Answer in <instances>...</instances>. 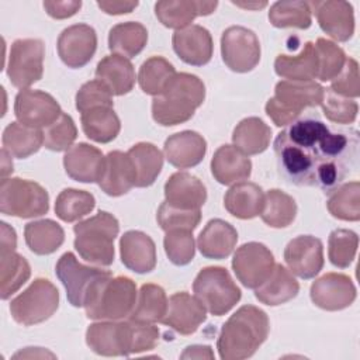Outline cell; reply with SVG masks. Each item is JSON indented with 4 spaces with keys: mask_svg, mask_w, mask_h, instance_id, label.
Here are the masks:
<instances>
[{
    "mask_svg": "<svg viewBox=\"0 0 360 360\" xmlns=\"http://www.w3.org/2000/svg\"><path fill=\"white\" fill-rule=\"evenodd\" d=\"M359 131L329 127L315 111L302 112L274 139L278 174L298 187L333 191L357 166Z\"/></svg>",
    "mask_w": 360,
    "mask_h": 360,
    "instance_id": "1",
    "label": "cell"
},
{
    "mask_svg": "<svg viewBox=\"0 0 360 360\" xmlns=\"http://www.w3.org/2000/svg\"><path fill=\"white\" fill-rule=\"evenodd\" d=\"M270 332L267 314L255 307H240L224 323L217 349L222 360H243L256 353Z\"/></svg>",
    "mask_w": 360,
    "mask_h": 360,
    "instance_id": "2",
    "label": "cell"
},
{
    "mask_svg": "<svg viewBox=\"0 0 360 360\" xmlns=\"http://www.w3.org/2000/svg\"><path fill=\"white\" fill-rule=\"evenodd\" d=\"M205 86L191 73H176L162 94L152 100V117L162 127H173L188 121L204 103Z\"/></svg>",
    "mask_w": 360,
    "mask_h": 360,
    "instance_id": "3",
    "label": "cell"
},
{
    "mask_svg": "<svg viewBox=\"0 0 360 360\" xmlns=\"http://www.w3.org/2000/svg\"><path fill=\"white\" fill-rule=\"evenodd\" d=\"M135 302V283L125 276L107 274L90 287L83 307L89 319L120 321L131 315Z\"/></svg>",
    "mask_w": 360,
    "mask_h": 360,
    "instance_id": "4",
    "label": "cell"
},
{
    "mask_svg": "<svg viewBox=\"0 0 360 360\" xmlns=\"http://www.w3.org/2000/svg\"><path fill=\"white\" fill-rule=\"evenodd\" d=\"M75 249L87 263L107 267L114 262V239L120 232L118 219L107 212L98 211L96 215L79 221L73 226Z\"/></svg>",
    "mask_w": 360,
    "mask_h": 360,
    "instance_id": "5",
    "label": "cell"
},
{
    "mask_svg": "<svg viewBox=\"0 0 360 360\" xmlns=\"http://www.w3.org/2000/svg\"><path fill=\"white\" fill-rule=\"evenodd\" d=\"M323 87L316 82L281 80L274 87V96L266 103V114L277 127H287L307 107L321 105Z\"/></svg>",
    "mask_w": 360,
    "mask_h": 360,
    "instance_id": "6",
    "label": "cell"
},
{
    "mask_svg": "<svg viewBox=\"0 0 360 360\" xmlns=\"http://www.w3.org/2000/svg\"><path fill=\"white\" fill-rule=\"evenodd\" d=\"M193 291L197 300L214 316L229 312L242 297L240 288L232 280L229 271L221 266L201 269L193 283Z\"/></svg>",
    "mask_w": 360,
    "mask_h": 360,
    "instance_id": "7",
    "label": "cell"
},
{
    "mask_svg": "<svg viewBox=\"0 0 360 360\" xmlns=\"http://www.w3.org/2000/svg\"><path fill=\"white\" fill-rule=\"evenodd\" d=\"M49 210L48 191L38 183L20 177L4 179L0 183V211L18 218H35Z\"/></svg>",
    "mask_w": 360,
    "mask_h": 360,
    "instance_id": "8",
    "label": "cell"
},
{
    "mask_svg": "<svg viewBox=\"0 0 360 360\" xmlns=\"http://www.w3.org/2000/svg\"><path fill=\"white\" fill-rule=\"evenodd\" d=\"M59 307V291L48 278H35L11 300L10 312L15 322L31 326L49 319Z\"/></svg>",
    "mask_w": 360,
    "mask_h": 360,
    "instance_id": "9",
    "label": "cell"
},
{
    "mask_svg": "<svg viewBox=\"0 0 360 360\" xmlns=\"http://www.w3.org/2000/svg\"><path fill=\"white\" fill-rule=\"evenodd\" d=\"M45 45L37 38H20L10 46L7 76L13 86L24 90L42 79Z\"/></svg>",
    "mask_w": 360,
    "mask_h": 360,
    "instance_id": "10",
    "label": "cell"
},
{
    "mask_svg": "<svg viewBox=\"0 0 360 360\" xmlns=\"http://www.w3.org/2000/svg\"><path fill=\"white\" fill-rule=\"evenodd\" d=\"M221 55L224 63L236 73L253 70L260 60L257 35L242 25H232L222 32Z\"/></svg>",
    "mask_w": 360,
    "mask_h": 360,
    "instance_id": "11",
    "label": "cell"
},
{
    "mask_svg": "<svg viewBox=\"0 0 360 360\" xmlns=\"http://www.w3.org/2000/svg\"><path fill=\"white\" fill-rule=\"evenodd\" d=\"M55 273L66 290L68 301L76 308L84 305L90 287L98 278L111 274L108 270L82 264L72 252H66L59 257Z\"/></svg>",
    "mask_w": 360,
    "mask_h": 360,
    "instance_id": "12",
    "label": "cell"
},
{
    "mask_svg": "<svg viewBox=\"0 0 360 360\" xmlns=\"http://www.w3.org/2000/svg\"><path fill=\"white\" fill-rule=\"evenodd\" d=\"M274 256L260 242H248L236 249L232 259V269L236 278L246 288H257L267 280L274 269Z\"/></svg>",
    "mask_w": 360,
    "mask_h": 360,
    "instance_id": "13",
    "label": "cell"
},
{
    "mask_svg": "<svg viewBox=\"0 0 360 360\" xmlns=\"http://www.w3.org/2000/svg\"><path fill=\"white\" fill-rule=\"evenodd\" d=\"M86 343L100 356H131L132 322L128 319L91 323L86 330Z\"/></svg>",
    "mask_w": 360,
    "mask_h": 360,
    "instance_id": "14",
    "label": "cell"
},
{
    "mask_svg": "<svg viewBox=\"0 0 360 360\" xmlns=\"http://www.w3.org/2000/svg\"><path fill=\"white\" fill-rule=\"evenodd\" d=\"M14 114L18 122L31 128H48L62 114L59 103L41 90H20L14 100Z\"/></svg>",
    "mask_w": 360,
    "mask_h": 360,
    "instance_id": "15",
    "label": "cell"
},
{
    "mask_svg": "<svg viewBox=\"0 0 360 360\" xmlns=\"http://www.w3.org/2000/svg\"><path fill=\"white\" fill-rule=\"evenodd\" d=\"M60 60L72 69L86 66L96 53L97 34L87 24H75L65 28L56 42Z\"/></svg>",
    "mask_w": 360,
    "mask_h": 360,
    "instance_id": "16",
    "label": "cell"
},
{
    "mask_svg": "<svg viewBox=\"0 0 360 360\" xmlns=\"http://www.w3.org/2000/svg\"><path fill=\"white\" fill-rule=\"evenodd\" d=\"M288 270L300 278H314L323 267V246L312 235H300L291 239L284 249Z\"/></svg>",
    "mask_w": 360,
    "mask_h": 360,
    "instance_id": "17",
    "label": "cell"
},
{
    "mask_svg": "<svg viewBox=\"0 0 360 360\" xmlns=\"http://www.w3.org/2000/svg\"><path fill=\"white\" fill-rule=\"evenodd\" d=\"M312 302L325 311H340L356 300V287L352 278L342 273H326L311 285Z\"/></svg>",
    "mask_w": 360,
    "mask_h": 360,
    "instance_id": "18",
    "label": "cell"
},
{
    "mask_svg": "<svg viewBox=\"0 0 360 360\" xmlns=\"http://www.w3.org/2000/svg\"><path fill=\"white\" fill-rule=\"evenodd\" d=\"M207 319L205 307L186 291L174 292L167 302V311L162 323L172 328L180 335H193Z\"/></svg>",
    "mask_w": 360,
    "mask_h": 360,
    "instance_id": "19",
    "label": "cell"
},
{
    "mask_svg": "<svg viewBox=\"0 0 360 360\" xmlns=\"http://www.w3.org/2000/svg\"><path fill=\"white\" fill-rule=\"evenodd\" d=\"M322 31L339 42L349 41L354 32L353 6L347 1H309Z\"/></svg>",
    "mask_w": 360,
    "mask_h": 360,
    "instance_id": "20",
    "label": "cell"
},
{
    "mask_svg": "<svg viewBox=\"0 0 360 360\" xmlns=\"http://www.w3.org/2000/svg\"><path fill=\"white\" fill-rule=\"evenodd\" d=\"M68 176L80 183H98L105 167V156L100 149L86 142L70 146L63 156Z\"/></svg>",
    "mask_w": 360,
    "mask_h": 360,
    "instance_id": "21",
    "label": "cell"
},
{
    "mask_svg": "<svg viewBox=\"0 0 360 360\" xmlns=\"http://www.w3.org/2000/svg\"><path fill=\"white\" fill-rule=\"evenodd\" d=\"M173 49L177 56L191 66L207 65L214 52V42L210 31L201 25L191 24L173 34Z\"/></svg>",
    "mask_w": 360,
    "mask_h": 360,
    "instance_id": "22",
    "label": "cell"
},
{
    "mask_svg": "<svg viewBox=\"0 0 360 360\" xmlns=\"http://www.w3.org/2000/svg\"><path fill=\"white\" fill-rule=\"evenodd\" d=\"M167 162L177 169L197 166L207 153V141L195 131H181L170 135L163 146Z\"/></svg>",
    "mask_w": 360,
    "mask_h": 360,
    "instance_id": "23",
    "label": "cell"
},
{
    "mask_svg": "<svg viewBox=\"0 0 360 360\" xmlns=\"http://www.w3.org/2000/svg\"><path fill=\"white\" fill-rule=\"evenodd\" d=\"M122 264L138 273L145 274L156 266V246L149 235L141 231H127L120 239Z\"/></svg>",
    "mask_w": 360,
    "mask_h": 360,
    "instance_id": "24",
    "label": "cell"
},
{
    "mask_svg": "<svg viewBox=\"0 0 360 360\" xmlns=\"http://www.w3.org/2000/svg\"><path fill=\"white\" fill-rule=\"evenodd\" d=\"M136 184V169L128 153L112 150L105 156V167L100 188L111 197L127 194Z\"/></svg>",
    "mask_w": 360,
    "mask_h": 360,
    "instance_id": "25",
    "label": "cell"
},
{
    "mask_svg": "<svg viewBox=\"0 0 360 360\" xmlns=\"http://www.w3.org/2000/svg\"><path fill=\"white\" fill-rule=\"evenodd\" d=\"M165 201L181 210H200L207 201L202 181L187 172L173 173L165 184Z\"/></svg>",
    "mask_w": 360,
    "mask_h": 360,
    "instance_id": "26",
    "label": "cell"
},
{
    "mask_svg": "<svg viewBox=\"0 0 360 360\" xmlns=\"http://www.w3.org/2000/svg\"><path fill=\"white\" fill-rule=\"evenodd\" d=\"M238 242L236 229L226 221L215 218L207 222L197 238V248L207 259H226Z\"/></svg>",
    "mask_w": 360,
    "mask_h": 360,
    "instance_id": "27",
    "label": "cell"
},
{
    "mask_svg": "<svg viewBox=\"0 0 360 360\" xmlns=\"http://www.w3.org/2000/svg\"><path fill=\"white\" fill-rule=\"evenodd\" d=\"M211 173L218 183L231 186L249 179L252 162L236 146L222 145L211 159Z\"/></svg>",
    "mask_w": 360,
    "mask_h": 360,
    "instance_id": "28",
    "label": "cell"
},
{
    "mask_svg": "<svg viewBox=\"0 0 360 360\" xmlns=\"http://www.w3.org/2000/svg\"><path fill=\"white\" fill-rule=\"evenodd\" d=\"M218 1H158L155 4V14L158 20L167 28L176 31L191 25V21L198 15H210L217 8Z\"/></svg>",
    "mask_w": 360,
    "mask_h": 360,
    "instance_id": "29",
    "label": "cell"
},
{
    "mask_svg": "<svg viewBox=\"0 0 360 360\" xmlns=\"http://www.w3.org/2000/svg\"><path fill=\"white\" fill-rule=\"evenodd\" d=\"M263 204L264 193L259 184L252 181L235 183L224 197L225 210L239 219H252L260 215Z\"/></svg>",
    "mask_w": 360,
    "mask_h": 360,
    "instance_id": "30",
    "label": "cell"
},
{
    "mask_svg": "<svg viewBox=\"0 0 360 360\" xmlns=\"http://www.w3.org/2000/svg\"><path fill=\"white\" fill-rule=\"evenodd\" d=\"M96 79L103 82L112 96H124L135 86V70L129 59L120 55L104 56L96 68Z\"/></svg>",
    "mask_w": 360,
    "mask_h": 360,
    "instance_id": "31",
    "label": "cell"
},
{
    "mask_svg": "<svg viewBox=\"0 0 360 360\" xmlns=\"http://www.w3.org/2000/svg\"><path fill=\"white\" fill-rule=\"evenodd\" d=\"M300 284L292 273L283 264H274L271 274L264 283L255 288V297L269 307H277L295 298Z\"/></svg>",
    "mask_w": 360,
    "mask_h": 360,
    "instance_id": "32",
    "label": "cell"
},
{
    "mask_svg": "<svg viewBox=\"0 0 360 360\" xmlns=\"http://www.w3.org/2000/svg\"><path fill=\"white\" fill-rule=\"evenodd\" d=\"M276 73L294 82H312L318 76V58L311 41L305 42L297 55L280 53L274 60Z\"/></svg>",
    "mask_w": 360,
    "mask_h": 360,
    "instance_id": "33",
    "label": "cell"
},
{
    "mask_svg": "<svg viewBox=\"0 0 360 360\" xmlns=\"http://www.w3.org/2000/svg\"><path fill=\"white\" fill-rule=\"evenodd\" d=\"M271 138V129L263 120L248 117L242 120L233 129L232 142L243 155L252 156L267 149Z\"/></svg>",
    "mask_w": 360,
    "mask_h": 360,
    "instance_id": "34",
    "label": "cell"
},
{
    "mask_svg": "<svg viewBox=\"0 0 360 360\" xmlns=\"http://www.w3.org/2000/svg\"><path fill=\"white\" fill-rule=\"evenodd\" d=\"M148 42L146 28L136 21H127L114 25L108 34V48L114 55L127 59L142 52Z\"/></svg>",
    "mask_w": 360,
    "mask_h": 360,
    "instance_id": "35",
    "label": "cell"
},
{
    "mask_svg": "<svg viewBox=\"0 0 360 360\" xmlns=\"http://www.w3.org/2000/svg\"><path fill=\"white\" fill-rule=\"evenodd\" d=\"M84 135L98 143H108L117 138L121 122L112 107H94L82 112Z\"/></svg>",
    "mask_w": 360,
    "mask_h": 360,
    "instance_id": "36",
    "label": "cell"
},
{
    "mask_svg": "<svg viewBox=\"0 0 360 360\" xmlns=\"http://www.w3.org/2000/svg\"><path fill=\"white\" fill-rule=\"evenodd\" d=\"M25 243L31 252L44 256L58 250L63 240V228L52 219H39L28 222L24 228Z\"/></svg>",
    "mask_w": 360,
    "mask_h": 360,
    "instance_id": "37",
    "label": "cell"
},
{
    "mask_svg": "<svg viewBox=\"0 0 360 360\" xmlns=\"http://www.w3.org/2000/svg\"><path fill=\"white\" fill-rule=\"evenodd\" d=\"M3 149L17 159H25L44 145V132L38 128L22 125L21 122H10L1 136Z\"/></svg>",
    "mask_w": 360,
    "mask_h": 360,
    "instance_id": "38",
    "label": "cell"
},
{
    "mask_svg": "<svg viewBox=\"0 0 360 360\" xmlns=\"http://www.w3.org/2000/svg\"><path fill=\"white\" fill-rule=\"evenodd\" d=\"M167 297L158 284H143L138 292L135 307L128 319L143 323L160 322L167 311Z\"/></svg>",
    "mask_w": 360,
    "mask_h": 360,
    "instance_id": "39",
    "label": "cell"
},
{
    "mask_svg": "<svg viewBox=\"0 0 360 360\" xmlns=\"http://www.w3.org/2000/svg\"><path fill=\"white\" fill-rule=\"evenodd\" d=\"M127 153L132 159L136 169L135 187L152 186L163 167V155L158 146L149 142H139L131 146Z\"/></svg>",
    "mask_w": 360,
    "mask_h": 360,
    "instance_id": "40",
    "label": "cell"
},
{
    "mask_svg": "<svg viewBox=\"0 0 360 360\" xmlns=\"http://www.w3.org/2000/svg\"><path fill=\"white\" fill-rule=\"evenodd\" d=\"M31 276L28 262L15 250H0L1 300L11 297Z\"/></svg>",
    "mask_w": 360,
    "mask_h": 360,
    "instance_id": "41",
    "label": "cell"
},
{
    "mask_svg": "<svg viewBox=\"0 0 360 360\" xmlns=\"http://www.w3.org/2000/svg\"><path fill=\"white\" fill-rule=\"evenodd\" d=\"M297 215L295 200L287 193L273 188L264 194V204L260 217L271 228L288 226Z\"/></svg>",
    "mask_w": 360,
    "mask_h": 360,
    "instance_id": "42",
    "label": "cell"
},
{
    "mask_svg": "<svg viewBox=\"0 0 360 360\" xmlns=\"http://www.w3.org/2000/svg\"><path fill=\"white\" fill-rule=\"evenodd\" d=\"M174 75L176 70L167 59L162 56H150L141 65L138 82L143 93L156 97L162 94Z\"/></svg>",
    "mask_w": 360,
    "mask_h": 360,
    "instance_id": "43",
    "label": "cell"
},
{
    "mask_svg": "<svg viewBox=\"0 0 360 360\" xmlns=\"http://www.w3.org/2000/svg\"><path fill=\"white\" fill-rule=\"evenodd\" d=\"M328 211L332 217L343 221L360 219V183L350 181L338 186L326 201Z\"/></svg>",
    "mask_w": 360,
    "mask_h": 360,
    "instance_id": "44",
    "label": "cell"
},
{
    "mask_svg": "<svg viewBox=\"0 0 360 360\" xmlns=\"http://www.w3.org/2000/svg\"><path fill=\"white\" fill-rule=\"evenodd\" d=\"M311 7L308 1H277L270 7L269 21L277 28H300L311 27Z\"/></svg>",
    "mask_w": 360,
    "mask_h": 360,
    "instance_id": "45",
    "label": "cell"
},
{
    "mask_svg": "<svg viewBox=\"0 0 360 360\" xmlns=\"http://www.w3.org/2000/svg\"><path fill=\"white\" fill-rule=\"evenodd\" d=\"M94 195L84 190L65 188L55 201V214L65 222H75L93 211Z\"/></svg>",
    "mask_w": 360,
    "mask_h": 360,
    "instance_id": "46",
    "label": "cell"
},
{
    "mask_svg": "<svg viewBox=\"0 0 360 360\" xmlns=\"http://www.w3.org/2000/svg\"><path fill=\"white\" fill-rule=\"evenodd\" d=\"M359 246V236L350 229H335L329 233L328 256L333 266L346 269L354 260Z\"/></svg>",
    "mask_w": 360,
    "mask_h": 360,
    "instance_id": "47",
    "label": "cell"
},
{
    "mask_svg": "<svg viewBox=\"0 0 360 360\" xmlns=\"http://www.w3.org/2000/svg\"><path fill=\"white\" fill-rule=\"evenodd\" d=\"M318 58V79L321 82L333 80L342 70L346 62V55L340 46L335 42L318 38L314 44Z\"/></svg>",
    "mask_w": 360,
    "mask_h": 360,
    "instance_id": "48",
    "label": "cell"
},
{
    "mask_svg": "<svg viewBox=\"0 0 360 360\" xmlns=\"http://www.w3.org/2000/svg\"><path fill=\"white\" fill-rule=\"evenodd\" d=\"M165 252L169 260L176 266H186L194 259L195 246L193 231L172 229L167 231L163 239Z\"/></svg>",
    "mask_w": 360,
    "mask_h": 360,
    "instance_id": "49",
    "label": "cell"
},
{
    "mask_svg": "<svg viewBox=\"0 0 360 360\" xmlns=\"http://www.w3.org/2000/svg\"><path fill=\"white\" fill-rule=\"evenodd\" d=\"M321 105L325 117L329 121L340 125L354 122L359 112V105L353 98L336 94L329 87L323 89V98L321 101Z\"/></svg>",
    "mask_w": 360,
    "mask_h": 360,
    "instance_id": "50",
    "label": "cell"
},
{
    "mask_svg": "<svg viewBox=\"0 0 360 360\" xmlns=\"http://www.w3.org/2000/svg\"><path fill=\"white\" fill-rule=\"evenodd\" d=\"M158 224L160 228L167 232L172 229H188L194 231L200 221H201V211L200 210H181L173 207L163 201L156 214Z\"/></svg>",
    "mask_w": 360,
    "mask_h": 360,
    "instance_id": "51",
    "label": "cell"
},
{
    "mask_svg": "<svg viewBox=\"0 0 360 360\" xmlns=\"http://www.w3.org/2000/svg\"><path fill=\"white\" fill-rule=\"evenodd\" d=\"M77 138V128L69 114L62 112L60 117L49 125L44 132V146L53 152L68 150Z\"/></svg>",
    "mask_w": 360,
    "mask_h": 360,
    "instance_id": "52",
    "label": "cell"
},
{
    "mask_svg": "<svg viewBox=\"0 0 360 360\" xmlns=\"http://www.w3.org/2000/svg\"><path fill=\"white\" fill-rule=\"evenodd\" d=\"M112 93L100 80L94 79L84 83L76 93V108L84 112L94 107H112Z\"/></svg>",
    "mask_w": 360,
    "mask_h": 360,
    "instance_id": "53",
    "label": "cell"
},
{
    "mask_svg": "<svg viewBox=\"0 0 360 360\" xmlns=\"http://www.w3.org/2000/svg\"><path fill=\"white\" fill-rule=\"evenodd\" d=\"M329 89L343 97H349V98L359 97L360 94L359 65L353 58H346L345 66L342 68L340 73L332 80Z\"/></svg>",
    "mask_w": 360,
    "mask_h": 360,
    "instance_id": "54",
    "label": "cell"
},
{
    "mask_svg": "<svg viewBox=\"0 0 360 360\" xmlns=\"http://www.w3.org/2000/svg\"><path fill=\"white\" fill-rule=\"evenodd\" d=\"M131 321V319H129ZM132 322V347L131 354L152 350L159 342V329L152 323Z\"/></svg>",
    "mask_w": 360,
    "mask_h": 360,
    "instance_id": "55",
    "label": "cell"
},
{
    "mask_svg": "<svg viewBox=\"0 0 360 360\" xmlns=\"http://www.w3.org/2000/svg\"><path fill=\"white\" fill-rule=\"evenodd\" d=\"M82 7V1H44V8L52 18L63 20L75 15Z\"/></svg>",
    "mask_w": 360,
    "mask_h": 360,
    "instance_id": "56",
    "label": "cell"
},
{
    "mask_svg": "<svg viewBox=\"0 0 360 360\" xmlns=\"http://www.w3.org/2000/svg\"><path fill=\"white\" fill-rule=\"evenodd\" d=\"M97 6L107 14L118 15L131 13L138 6V1H97Z\"/></svg>",
    "mask_w": 360,
    "mask_h": 360,
    "instance_id": "57",
    "label": "cell"
},
{
    "mask_svg": "<svg viewBox=\"0 0 360 360\" xmlns=\"http://www.w3.org/2000/svg\"><path fill=\"white\" fill-rule=\"evenodd\" d=\"M15 246H17L15 231L7 222H1V245H0V250H15Z\"/></svg>",
    "mask_w": 360,
    "mask_h": 360,
    "instance_id": "58",
    "label": "cell"
},
{
    "mask_svg": "<svg viewBox=\"0 0 360 360\" xmlns=\"http://www.w3.org/2000/svg\"><path fill=\"white\" fill-rule=\"evenodd\" d=\"M181 359H214V353L210 346L193 345L186 347V350L180 356Z\"/></svg>",
    "mask_w": 360,
    "mask_h": 360,
    "instance_id": "59",
    "label": "cell"
},
{
    "mask_svg": "<svg viewBox=\"0 0 360 360\" xmlns=\"http://www.w3.org/2000/svg\"><path fill=\"white\" fill-rule=\"evenodd\" d=\"M10 156L11 155L6 149H1V180L7 179V176L13 173V162Z\"/></svg>",
    "mask_w": 360,
    "mask_h": 360,
    "instance_id": "60",
    "label": "cell"
},
{
    "mask_svg": "<svg viewBox=\"0 0 360 360\" xmlns=\"http://www.w3.org/2000/svg\"><path fill=\"white\" fill-rule=\"evenodd\" d=\"M235 6L238 7H243V8H263L267 6L266 1H262V3H236V1H232Z\"/></svg>",
    "mask_w": 360,
    "mask_h": 360,
    "instance_id": "61",
    "label": "cell"
}]
</instances>
